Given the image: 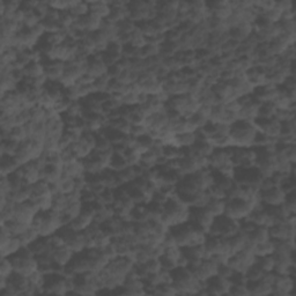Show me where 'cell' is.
<instances>
[{
  "mask_svg": "<svg viewBox=\"0 0 296 296\" xmlns=\"http://www.w3.org/2000/svg\"><path fill=\"white\" fill-rule=\"evenodd\" d=\"M240 233V222L230 217L223 215L216 216L212 226L209 227L207 235L209 236H219L223 238H230Z\"/></svg>",
  "mask_w": 296,
  "mask_h": 296,
  "instance_id": "277c9868",
  "label": "cell"
},
{
  "mask_svg": "<svg viewBox=\"0 0 296 296\" xmlns=\"http://www.w3.org/2000/svg\"><path fill=\"white\" fill-rule=\"evenodd\" d=\"M207 209L211 212L214 216H220L224 214V209H226V200L224 199H213L211 198V200L208 201Z\"/></svg>",
  "mask_w": 296,
  "mask_h": 296,
  "instance_id": "ffe728a7",
  "label": "cell"
},
{
  "mask_svg": "<svg viewBox=\"0 0 296 296\" xmlns=\"http://www.w3.org/2000/svg\"><path fill=\"white\" fill-rule=\"evenodd\" d=\"M74 252L67 247V245H63L59 248H53L52 251V259L56 264H58L59 266L65 267L69 265L71 259L73 258Z\"/></svg>",
  "mask_w": 296,
  "mask_h": 296,
  "instance_id": "7c38bea8",
  "label": "cell"
},
{
  "mask_svg": "<svg viewBox=\"0 0 296 296\" xmlns=\"http://www.w3.org/2000/svg\"><path fill=\"white\" fill-rule=\"evenodd\" d=\"M14 272L13 264L10 262L8 257H1V265H0V278H5V279H8V278L12 276Z\"/></svg>",
  "mask_w": 296,
  "mask_h": 296,
  "instance_id": "83f0119b",
  "label": "cell"
},
{
  "mask_svg": "<svg viewBox=\"0 0 296 296\" xmlns=\"http://www.w3.org/2000/svg\"><path fill=\"white\" fill-rule=\"evenodd\" d=\"M13 264L14 272H17L22 276L29 277L30 274L38 270V262L36 256L29 250L28 247L20 249L16 254L8 257Z\"/></svg>",
  "mask_w": 296,
  "mask_h": 296,
  "instance_id": "3957f363",
  "label": "cell"
},
{
  "mask_svg": "<svg viewBox=\"0 0 296 296\" xmlns=\"http://www.w3.org/2000/svg\"><path fill=\"white\" fill-rule=\"evenodd\" d=\"M286 192L280 187H274L265 191H259L260 204L263 206H280L286 199Z\"/></svg>",
  "mask_w": 296,
  "mask_h": 296,
  "instance_id": "30bf717a",
  "label": "cell"
},
{
  "mask_svg": "<svg viewBox=\"0 0 296 296\" xmlns=\"http://www.w3.org/2000/svg\"><path fill=\"white\" fill-rule=\"evenodd\" d=\"M234 182L241 187L258 188L263 181L262 174L256 167L252 168H235Z\"/></svg>",
  "mask_w": 296,
  "mask_h": 296,
  "instance_id": "8992f818",
  "label": "cell"
},
{
  "mask_svg": "<svg viewBox=\"0 0 296 296\" xmlns=\"http://www.w3.org/2000/svg\"><path fill=\"white\" fill-rule=\"evenodd\" d=\"M277 110L278 108L273 102L260 103L259 110H258V118H263V119L274 118V116H276L277 113Z\"/></svg>",
  "mask_w": 296,
  "mask_h": 296,
  "instance_id": "d6986e66",
  "label": "cell"
},
{
  "mask_svg": "<svg viewBox=\"0 0 296 296\" xmlns=\"http://www.w3.org/2000/svg\"><path fill=\"white\" fill-rule=\"evenodd\" d=\"M23 70L26 78H40L42 76H45V66L42 62L30 63Z\"/></svg>",
  "mask_w": 296,
  "mask_h": 296,
  "instance_id": "e0dca14e",
  "label": "cell"
},
{
  "mask_svg": "<svg viewBox=\"0 0 296 296\" xmlns=\"http://www.w3.org/2000/svg\"><path fill=\"white\" fill-rule=\"evenodd\" d=\"M256 264L260 267V269H262L264 271V272L269 273V272H273V271H274V265H276V260H274L273 255L257 257V258H256Z\"/></svg>",
  "mask_w": 296,
  "mask_h": 296,
  "instance_id": "7402d4cb",
  "label": "cell"
},
{
  "mask_svg": "<svg viewBox=\"0 0 296 296\" xmlns=\"http://www.w3.org/2000/svg\"><path fill=\"white\" fill-rule=\"evenodd\" d=\"M215 216L208 211L207 207H190V216L189 221L196 224L198 228L207 233L209 227L212 226Z\"/></svg>",
  "mask_w": 296,
  "mask_h": 296,
  "instance_id": "ba28073f",
  "label": "cell"
},
{
  "mask_svg": "<svg viewBox=\"0 0 296 296\" xmlns=\"http://www.w3.org/2000/svg\"><path fill=\"white\" fill-rule=\"evenodd\" d=\"M38 212H40V209H38L37 205L35 204V201L31 200V199L24 202H20V204H16L15 202V207H14V219L20 221V222L22 223L31 224L34 217L36 216Z\"/></svg>",
  "mask_w": 296,
  "mask_h": 296,
  "instance_id": "52a82bcc",
  "label": "cell"
},
{
  "mask_svg": "<svg viewBox=\"0 0 296 296\" xmlns=\"http://www.w3.org/2000/svg\"><path fill=\"white\" fill-rule=\"evenodd\" d=\"M229 295H250L248 290L247 284H241V285H231V288L229 291Z\"/></svg>",
  "mask_w": 296,
  "mask_h": 296,
  "instance_id": "f1b7e54d",
  "label": "cell"
},
{
  "mask_svg": "<svg viewBox=\"0 0 296 296\" xmlns=\"http://www.w3.org/2000/svg\"><path fill=\"white\" fill-rule=\"evenodd\" d=\"M45 66V76L49 81H60L65 72V63L59 60H48Z\"/></svg>",
  "mask_w": 296,
  "mask_h": 296,
  "instance_id": "8fae6325",
  "label": "cell"
},
{
  "mask_svg": "<svg viewBox=\"0 0 296 296\" xmlns=\"http://www.w3.org/2000/svg\"><path fill=\"white\" fill-rule=\"evenodd\" d=\"M204 288L207 295H229V291L231 288V281L227 278L214 276L211 279L204 283Z\"/></svg>",
  "mask_w": 296,
  "mask_h": 296,
  "instance_id": "9c48e42d",
  "label": "cell"
},
{
  "mask_svg": "<svg viewBox=\"0 0 296 296\" xmlns=\"http://www.w3.org/2000/svg\"><path fill=\"white\" fill-rule=\"evenodd\" d=\"M89 10L91 13H94L96 15L101 17V19L105 20L108 19L110 10H111V6L108 1H88Z\"/></svg>",
  "mask_w": 296,
  "mask_h": 296,
  "instance_id": "5bb4252c",
  "label": "cell"
},
{
  "mask_svg": "<svg viewBox=\"0 0 296 296\" xmlns=\"http://www.w3.org/2000/svg\"><path fill=\"white\" fill-rule=\"evenodd\" d=\"M1 224L7 227V229L10 231V234H12L13 236H20L21 234H23L24 231H26L28 228L30 227V224L22 223L15 219L9 220V221H7V222L1 223Z\"/></svg>",
  "mask_w": 296,
  "mask_h": 296,
  "instance_id": "ac0fdd59",
  "label": "cell"
},
{
  "mask_svg": "<svg viewBox=\"0 0 296 296\" xmlns=\"http://www.w3.org/2000/svg\"><path fill=\"white\" fill-rule=\"evenodd\" d=\"M29 117L30 122L40 123L45 122L46 120V109L43 108L41 105H34L33 108L29 109Z\"/></svg>",
  "mask_w": 296,
  "mask_h": 296,
  "instance_id": "d4e9b609",
  "label": "cell"
},
{
  "mask_svg": "<svg viewBox=\"0 0 296 296\" xmlns=\"http://www.w3.org/2000/svg\"><path fill=\"white\" fill-rule=\"evenodd\" d=\"M23 248V244L21 240L17 236H13L10 238V241L7 243L5 247L0 248L1 250V257H10L14 254H16L20 249Z\"/></svg>",
  "mask_w": 296,
  "mask_h": 296,
  "instance_id": "2e32d148",
  "label": "cell"
},
{
  "mask_svg": "<svg viewBox=\"0 0 296 296\" xmlns=\"http://www.w3.org/2000/svg\"><path fill=\"white\" fill-rule=\"evenodd\" d=\"M17 237H19L21 242H22L23 247H29V245L31 243H34L37 238L41 237V235L36 229H35V228L30 226L26 231H24L23 234H21L20 236H17Z\"/></svg>",
  "mask_w": 296,
  "mask_h": 296,
  "instance_id": "603a6c76",
  "label": "cell"
},
{
  "mask_svg": "<svg viewBox=\"0 0 296 296\" xmlns=\"http://www.w3.org/2000/svg\"><path fill=\"white\" fill-rule=\"evenodd\" d=\"M21 167L15 156L1 155V176L6 177Z\"/></svg>",
  "mask_w": 296,
  "mask_h": 296,
  "instance_id": "9a60e30c",
  "label": "cell"
},
{
  "mask_svg": "<svg viewBox=\"0 0 296 296\" xmlns=\"http://www.w3.org/2000/svg\"><path fill=\"white\" fill-rule=\"evenodd\" d=\"M273 252H274V242L272 240L254 245V254L256 257L273 255Z\"/></svg>",
  "mask_w": 296,
  "mask_h": 296,
  "instance_id": "44dd1931",
  "label": "cell"
},
{
  "mask_svg": "<svg viewBox=\"0 0 296 296\" xmlns=\"http://www.w3.org/2000/svg\"><path fill=\"white\" fill-rule=\"evenodd\" d=\"M190 216V207L181 200L176 196L170 197L162 206L161 222L170 228L176 224L184 223L189 221Z\"/></svg>",
  "mask_w": 296,
  "mask_h": 296,
  "instance_id": "6da1fadb",
  "label": "cell"
},
{
  "mask_svg": "<svg viewBox=\"0 0 296 296\" xmlns=\"http://www.w3.org/2000/svg\"><path fill=\"white\" fill-rule=\"evenodd\" d=\"M69 12L72 14V15L76 17V19H80V17H83L85 15H87V14L91 12L89 10V5L88 2H84V1H77L76 5H74L72 8H71Z\"/></svg>",
  "mask_w": 296,
  "mask_h": 296,
  "instance_id": "484cf974",
  "label": "cell"
},
{
  "mask_svg": "<svg viewBox=\"0 0 296 296\" xmlns=\"http://www.w3.org/2000/svg\"><path fill=\"white\" fill-rule=\"evenodd\" d=\"M258 130L254 122L238 119L229 127L231 146L235 147H254V142Z\"/></svg>",
  "mask_w": 296,
  "mask_h": 296,
  "instance_id": "7a4b0ae2",
  "label": "cell"
},
{
  "mask_svg": "<svg viewBox=\"0 0 296 296\" xmlns=\"http://www.w3.org/2000/svg\"><path fill=\"white\" fill-rule=\"evenodd\" d=\"M245 278H247L248 281H257L260 280L264 277L265 272L260 269V267L257 265V264H252V265L249 267V269L245 271Z\"/></svg>",
  "mask_w": 296,
  "mask_h": 296,
  "instance_id": "4316f807",
  "label": "cell"
},
{
  "mask_svg": "<svg viewBox=\"0 0 296 296\" xmlns=\"http://www.w3.org/2000/svg\"><path fill=\"white\" fill-rule=\"evenodd\" d=\"M255 206L252 202L242 198H230L226 200L224 215L240 222L241 220L247 219L250 213L254 211Z\"/></svg>",
  "mask_w": 296,
  "mask_h": 296,
  "instance_id": "5b68a950",
  "label": "cell"
},
{
  "mask_svg": "<svg viewBox=\"0 0 296 296\" xmlns=\"http://www.w3.org/2000/svg\"><path fill=\"white\" fill-rule=\"evenodd\" d=\"M9 139H12V140L17 142H22L24 140H27V139H29L26 126L24 125L14 126L9 132Z\"/></svg>",
  "mask_w": 296,
  "mask_h": 296,
  "instance_id": "cb8c5ba5",
  "label": "cell"
},
{
  "mask_svg": "<svg viewBox=\"0 0 296 296\" xmlns=\"http://www.w3.org/2000/svg\"><path fill=\"white\" fill-rule=\"evenodd\" d=\"M270 240H271V236H270L269 228L264 226H257L255 229L248 235V241L254 244L264 243V242H267Z\"/></svg>",
  "mask_w": 296,
  "mask_h": 296,
  "instance_id": "4fadbf2b",
  "label": "cell"
}]
</instances>
